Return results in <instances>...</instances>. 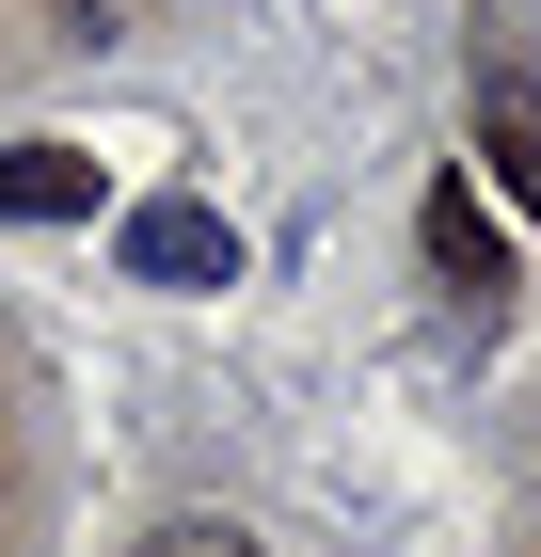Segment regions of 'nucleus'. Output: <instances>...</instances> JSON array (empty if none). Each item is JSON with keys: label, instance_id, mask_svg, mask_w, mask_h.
Instances as JSON below:
<instances>
[{"label": "nucleus", "instance_id": "obj_1", "mask_svg": "<svg viewBox=\"0 0 541 557\" xmlns=\"http://www.w3.org/2000/svg\"><path fill=\"white\" fill-rule=\"evenodd\" d=\"M462 96H478V160L541 208V16H478L462 48Z\"/></svg>", "mask_w": 541, "mask_h": 557}, {"label": "nucleus", "instance_id": "obj_2", "mask_svg": "<svg viewBox=\"0 0 541 557\" xmlns=\"http://www.w3.org/2000/svg\"><path fill=\"white\" fill-rule=\"evenodd\" d=\"M127 287H239V223L160 191V208H127Z\"/></svg>", "mask_w": 541, "mask_h": 557}, {"label": "nucleus", "instance_id": "obj_3", "mask_svg": "<svg viewBox=\"0 0 541 557\" xmlns=\"http://www.w3.org/2000/svg\"><path fill=\"white\" fill-rule=\"evenodd\" d=\"M0 223H96V160L81 144H0Z\"/></svg>", "mask_w": 541, "mask_h": 557}, {"label": "nucleus", "instance_id": "obj_4", "mask_svg": "<svg viewBox=\"0 0 541 557\" xmlns=\"http://www.w3.org/2000/svg\"><path fill=\"white\" fill-rule=\"evenodd\" d=\"M430 271H446V287L478 302V319H494V302H509V239H494V223H478V191H462V175H446V191H430Z\"/></svg>", "mask_w": 541, "mask_h": 557}, {"label": "nucleus", "instance_id": "obj_5", "mask_svg": "<svg viewBox=\"0 0 541 557\" xmlns=\"http://www.w3.org/2000/svg\"><path fill=\"white\" fill-rule=\"evenodd\" d=\"M127 557H255V542H239V525H223V510H175V525H144V542H127Z\"/></svg>", "mask_w": 541, "mask_h": 557}]
</instances>
